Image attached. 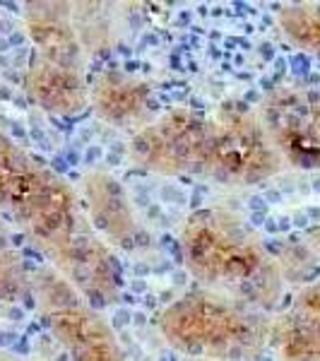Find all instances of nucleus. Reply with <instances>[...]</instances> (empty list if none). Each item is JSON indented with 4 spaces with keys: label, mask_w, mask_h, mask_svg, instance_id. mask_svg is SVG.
<instances>
[{
    "label": "nucleus",
    "mask_w": 320,
    "mask_h": 361,
    "mask_svg": "<svg viewBox=\"0 0 320 361\" xmlns=\"http://www.w3.org/2000/svg\"><path fill=\"white\" fill-rule=\"evenodd\" d=\"M0 209L92 306L118 304L123 267L116 250L92 229L78 190L3 130Z\"/></svg>",
    "instance_id": "obj_1"
},
{
    "label": "nucleus",
    "mask_w": 320,
    "mask_h": 361,
    "mask_svg": "<svg viewBox=\"0 0 320 361\" xmlns=\"http://www.w3.org/2000/svg\"><path fill=\"white\" fill-rule=\"evenodd\" d=\"M130 159L159 176H200L219 185H258L282 171L258 111L226 102L212 111L171 109L130 140Z\"/></svg>",
    "instance_id": "obj_2"
},
{
    "label": "nucleus",
    "mask_w": 320,
    "mask_h": 361,
    "mask_svg": "<svg viewBox=\"0 0 320 361\" xmlns=\"http://www.w3.org/2000/svg\"><path fill=\"white\" fill-rule=\"evenodd\" d=\"M181 255L185 270L207 292L270 316L282 304V263L231 209L202 207L190 214L181 229Z\"/></svg>",
    "instance_id": "obj_3"
},
{
    "label": "nucleus",
    "mask_w": 320,
    "mask_h": 361,
    "mask_svg": "<svg viewBox=\"0 0 320 361\" xmlns=\"http://www.w3.org/2000/svg\"><path fill=\"white\" fill-rule=\"evenodd\" d=\"M22 22L32 44V61L25 75L29 102L51 116L82 114L90 106V80L73 3H25Z\"/></svg>",
    "instance_id": "obj_4"
},
{
    "label": "nucleus",
    "mask_w": 320,
    "mask_h": 361,
    "mask_svg": "<svg viewBox=\"0 0 320 361\" xmlns=\"http://www.w3.org/2000/svg\"><path fill=\"white\" fill-rule=\"evenodd\" d=\"M272 316L207 289L183 294L159 316L166 345L188 359L260 361L270 349Z\"/></svg>",
    "instance_id": "obj_5"
},
{
    "label": "nucleus",
    "mask_w": 320,
    "mask_h": 361,
    "mask_svg": "<svg viewBox=\"0 0 320 361\" xmlns=\"http://www.w3.org/2000/svg\"><path fill=\"white\" fill-rule=\"evenodd\" d=\"M32 294L49 335L68 361H125V352L101 308L92 306L51 265L32 277Z\"/></svg>",
    "instance_id": "obj_6"
},
{
    "label": "nucleus",
    "mask_w": 320,
    "mask_h": 361,
    "mask_svg": "<svg viewBox=\"0 0 320 361\" xmlns=\"http://www.w3.org/2000/svg\"><path fill=\"white\" fill-rule=\"evenodd\" d=\"M258 118L284 166L320 171V90L272 87L260 102Z\"/></svg>",
    "instance_id": "obj_7"
},
{
    "label": "nucleus",
    "mask_w": 320,
    "mask_h": 361,
    "mask_svg": "<svg viewBox=\"0 0 320 361\" xmlns=\"http://www.w3.org/2000/svg\"><path fill=\"white\" fill-rule=\"evenodd\" d=\"M78 195L92 229L109 248L142 253L152 246V234L137 217L125 185L106 171H90L80 178Z\"/></svg>",
    "instance_id": "obj_8"
},
{
    "label": "nucleus",
    "mask_w": 320,
    "mask_h": 361,
    "mask_svg": "<svg viewBox=\"0 0 320 361\" xmlns=\"http://www.w3.org/2000/svg\"><path fill=\"white\" fill-rule=\"evenodd\" d=\"M270 352L277 361H320V272L304 279L292 301L272 316Z\"/></svg>",
    "instance_id": "obj_9"
},
{
    "label": "nucleus",
    "mask_w": 320,
    "mask_h": 361,
    "mask_svg": "<svg viewBox=\"0 0 320 361\" xmlns=\"http://www.w3.org/2000/svg\"><path fill=\"white\" fill-rule=\"evenodd\" d=\"M90 106L101 123L118 130L140 133L156 116L152 114V87L123 70H104L90 82Z\"/></svg>",
    "instance_id": "obj_10"
},
{
    "label": "nucleus",
    "mask_w": 320,
    "mask_h": 361,
    "mask_svg": "<svg viewBox=\"0 0 320 361\" xmlns=\"http://www.w3.org/2000/svg\"><path fill=\"white\" fill-rule=\"evenodd\" d=\"M277 27L289 44L320 58V3H287L277 10Z\"/></svg>",
    "instance_id": "obj_11"
},
{
    "label": "nucleus",
    "mask_w": 320,
    "mask_h": 361,
    "mask_svg": "<svg viewBox=\"0 0 320 361\" xmlns=\"http://www.w3.org/2000/svg\"><path fill=\"white\" fill-rule=\"evenodd\" d=\"M27 294H32V277L8 224L0 217V304H15Z\"/></svg>",
    "instance_id": "obj_12"
},
{
    "label": "nucleus",
    "mask_w": 320,
    "mask_h": 361,
    "mask_svg": "<svg viewBox=\"0 0 320 361\" xmlns=\"http://www.w3.org/2000/svg\"><path fill=\"white\" fill-rule=\"evenodd\" d=\"M299 250H301V255H306V258L318 260L320 263V226L306 231L304 241H299Z\"/></svg>",
    "instance_id": "obj_13"
},
{
    "label": "nucleus",
    "mask_w": 320,
    "mask_h": 361,
    "mask_svg": "<svg viewBox=\"0 0 320 361\" xmlns=\"http://www.w3.org/2000/svg\"><path fill=\"white\" fill-rule=\"evenodd\" d=\"M181 361H209V359H188V357H183Z\"/></svg>",
    "instance_id": "obj_14"
},
{
    "label": "nucleus",
    "mask_w": 320,
    "mask_h": 361,
    "mask_svg": "<svg viewBox=\"0 0 320 361\" xmlns=\"http://www.w3.org/2000/svg\"><path fill=\"white\" fill-rule=\"evenodd\" d=\"M0 361H15V359H10V357H0Z\"/></svg>",
    "instance_id": "obj_15"
}]
</instances>
